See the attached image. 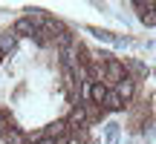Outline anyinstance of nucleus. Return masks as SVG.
I'll return each mask as SVG.
<instances>
[{"instance_id":"nucleus-1","label":"nucleus","mask_w":156,"mask_h":144,"mask_svg":"<svg viewBox=\"0 0 156 144\" xmlns=\"http://www.w3.org/2000/svg\"><path fill=\"white\" fill-rule=\"evenodd\" d=\"M124 78H127V69H124V63H122V61H116V58H113V61H107V63H104V87L116 89L119 84L124 81Z\"/></svg>"},{"instance_id":"nucleus-5","label":"nucleus","mask_w":156,"mask_h":144,"mask_svg":"<svg viewBox=\"0 0 156 144\" xmlns=\"http://www.w3.org/2000/svg\"><path fill=\"white\" fill-rule=\"evenodd\" d=\"M15 35H17V38H20V35H23V38H26V35L32 38V35H38V29H35V23L29 20V17H20V20L15 23Z\"/></svg>"},{"instance_id":"nucleus-13","label":"nucleus","mask_w":156,"mask_h":144,"mask_svg":"<svg viewBox=\"0 0 156 144\" xmlns=\"http://www.w3.org/2000/svg\"><path fill=\"white\" fill-rule=\"evenodd\" d=\"M87 144H98V141H87Z\"/></svg>"},{"instance_id":"nucleus-10","label":"nucleus","mask_w":156,"mask_h":144,"mask_svg":"<svg viewBox=\"0 0 156 144\" xmlns=\"http://www.w3.org/2000/svg\"><path fill=\"white\" fill-rule=\"evenodd\" d=\"M104 139H107V144H119V124H104Z\"/></svg>"},{"instance_id":"nucleus-12","label":"nucleus","mask_w":156,"mask_h":144,"mask_svg":"<svg viewBox=\"0 0 156 144\" xmlns=\"http://www.w3.org/2000/svg\"><path fill=\"white\" fill-rule=\"evenodd\" d=\"M38 144H55V139H49V135H44V139H41Z\"/></svg>"},{"instance_id":"nucleus-9","label":"nucleus","mask_w":156,"mask_h":144,"mask_svg":"<svg viewBox=\"0 0 156 144\" xmlns=\"http://www.w3.org/2000/svg\"><path fill=\"white\" fill-rule=\"evenodd\" d=\"M104 95H107V87L104 84H93V89H90V101H93V104H104Z\"/></svg>"},{"instance_id":"nucleus-6","label":"nucleus","mask_w":156,"mask_h":144,"mask_svg":"<svg viewBox=\"0 0 156 144\" xmlns=\"http://www.w3.org/2000/svg\"><path fill=\"white\" fill-rule=\"evenodd\" d=\"M3 141L6 144H29V139L23 135V130H17V127H9V130H6Z\"/></svg>"},{"instance_id":"nucleus-4","label":"nucleus","mask_w":156,"mask_h":144,"mask_svg":"<svg viewBox=\"0 0 156 144\" xmlns=\"http://www.w3.org/2000/svg\"><path fill=\"white\" fill-rule=\"evenodd\" d=\"M15 46H17V35H15V29H6V32L0 35V55L12 52Z\"/></svg>"},{"instance_id":"nucleus-2","label":"nucleus","mask_w":156,"mask_h":144,"mask_svg":"<svg viewBox=\"0 0 156 144\" xmlns=\"http://www.w3.org/2000/svg\"><path fill=\"white\" fill-rule=\"evenodd\" d=\"M69 130H78V127H87V110H84V104H75L73 110H69V118H67Z\"/></svg>"},{"instance_id":"nucleus-3","label":"nucleus","mask_w":156,"mask_h":144,"mask_svg":"<svg viewBox=\"0 0 156 144\" xmlns=\"http://www.w3.org/2000/svg\"><path fill=\"white\" fill-rule=\"evenodd\" d=\"M104 110H110V112H119V110H124V101H122V95L116 92V89H107V95H104Z\"/></svg>"},{"instance_id":"nucleus-14","label":"nucleus","mask_w":156,"mask_h":144,"mask_svg":"<svg viewBox=\"0 0 156 144\" xmlns=\"http://www.w3.org/2000/svg\"><path fill=\"white\" fill-rule=\"evenodd\" d=\"M0 61H3V55H0Z\"/></svg>"},{"instance_id":"nucleus-7","label":"nucleus","mask_w":156,"mask_h":144,"mask_svg":"<svg viewBox=\"0 0 156 144\" xmlns=\"http://www.w3.org/2000/svg\"><path fill=\"white\" fill-rule=\"evenodd\" d=\"M46 135H49V139L69 135V124H67V121H52V124H49V130H46Z\"/></svg>"},{"instance_id":"nucleus-11","label":"nucleus","mask_w":156,"mask_h":144,"mask_svg":"<svg viewBox=\"0 0 156 144\" xmlns=\"http://www.w3.org/2000/svg\"><path fill=\"white\" fill-rule=\"evenodd\" d=\"M6 130H9V118H6V112H0V139L6 135Z\"/></svg>"},{"instance_id":"nucleus-8","label":"nucleus","mask_w":156,"mask_h":144,"mask_svg":"<svg viewBox=\"0 0 156 144\" xmlns=\"http://www.w3.org/2000/svg\"><path fill=\"white\" fill-rule=\"evenodd\" d=\"M133 89H136V87H133V78H124V81H122V84H119V87H116V92L122 95V101H124V104H127V101L133 98Z\"/></svg>"}]
</instances>
